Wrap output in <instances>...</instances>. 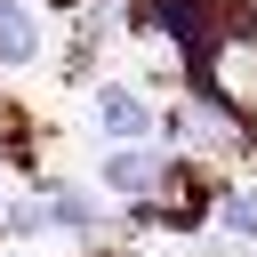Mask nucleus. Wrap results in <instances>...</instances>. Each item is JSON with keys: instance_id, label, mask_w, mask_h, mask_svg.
<instances>
[{"instance_id": "1", "label": "nucleus", "mask_w": 257, "mask_h": 257, "mask_svg": "<svg viewBox=\"0 0 257 257\" xmlns=\"http://www.w3.org/2000/svg\"><path fill=\"white\" fill-rule=\"evenodd\" d=\"M112 193H153L161 177H169V161L161 153H104V169H96Z\"/></svg>"}, {"instance_id": "2", "label": "nucleus", "mask_w": 257, "mask_h": 257, "mask_svg": "<svg viewBox=\"0 0 257 257\" xmlns=\"http://www.w3.org/2000/svg\"><path fill=\"white\" fill-rule=\"evenodd\" d=\"M96 128H112V137H145L153 112H145V96H128V88H96Z\"/></svg>"}, {"instance_id": "5", "label": "nucleus", "mask_w": 257, "mask_h": 257, "mask_svg": "<svg viewBox=\"0 0 257 257\" xmlns=\"http://www.w3.org/2000/svg\"><path fill=\"white\" fill-rule=\"evenodd\" d=\"M225 225H233V233H257V193H241V201H225Z\"/></svg>"}, {"instance_id": "3", "label": "nucleus", "mask_w": 257, "mask_h": 257, "mask_svg": "<svg viewBox=\"0 0 257 257\" xmlns=\"http://www.w3.org/2000/svg\"><path fill=\"white\" fill-rule=\"evenodd\" d=\"M32 48H40L32 8H0V64H32Z\"/></svg>"}, {"instance_id": "4", "label": "nucleus", "mask_w": 257, "mask_h": 257, "mask_svg": "<svg viewBox=\"0 0 257 257\" xmlns=\"http://www.w3.org/2000/svg\"><path fill=\"white\" fill-rule=\"evenodd\" d=\"M88 193H48V225H88Z\"/></svg>"}]
</instances>
